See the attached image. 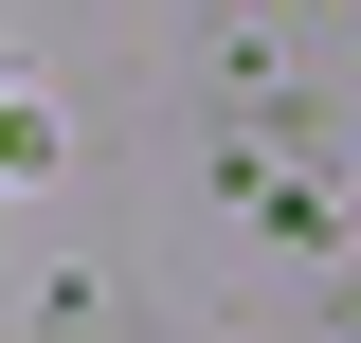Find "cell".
Returning <instances> with one entry per match:
<instances>
[{
	"instance_id": "cell-1",
	"label": "cell",
	"mask_w": 361,
	"mask_h": 343,
	"mask_svg": "<svg viewBox=\"0 0 361 343\" xmlns=\"http://www.w3.org/2000/svg\"><path fill=\"white\" fill-rule=\"evenodd\" d=\"M0 163H37V109H0Z\"/></svg>"
}]
</instances>
